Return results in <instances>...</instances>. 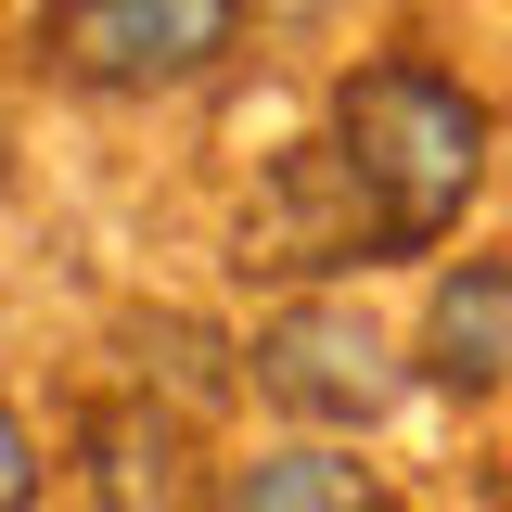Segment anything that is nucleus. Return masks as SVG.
Segmentation results:
<instances>
[{
  "mask_svg": "<svg viewBox=\"0 0 512 512\" xmlns=\"http://www.w3.org/2000/svg\"><path fill=\"white\" fill-rule=\"evenodd\" d=\"M333 180H346V231L372 256H423L487 180V103L410 52L359 64L333 90Z\"/></svg>",
  "mask_w": 512,
  "mask_h": 512,
  "instance_id": "f257e3e1",
  "label": "nucleus"
},
{
  "mask_svg": "<svg viewBox=\"0 0 512 512\" xmlns=\"http://www.w3.org/2000/svg\"><path fill=\"white\" fill-rule=\"evenodd\" d=\"M244 39V0H39V52L90 90H180Z\"/></svg>",
  "mask_w": 512,
  "mask_h": 512,
  "instance_id": "f03ea898",
  "label": "nucleus"
},
{
  "mask_svg": "<svg viewBox=\"0 0 512 512\" xmlns=\"http://www.w3.org/2000/svg\"><path fill=\"white\" fill-rule=\"evenodd\" d=\"M256 397L295 423H384L397 410V359L359 308H282L256 333Z\"/></svg>",
  "mask_w": 512,
  "mask_h": 512,
  "instance_id": "7ed1b4c3",
  "label": "nucleus"
},
{
  "mask_svg": "<svg viewBox=\"0 0 512 512\" xmlns=\"http://www.w3.org/2000/svg\"><path fill=\"white\" fill-rule=\"evenodd\" d=\"M423 372L448 397H512V256H461L423 308Z\"/></svg>",
  "mask_w": 512,
  "mask_h": 512,
  "instance_id": "20e7f679",
  "label": "nucleus"
},
{
  "mask_svg": "<svg viewBox=\"0 0 512 512\" xmlns=\"http://www.w3.org/2000/svg\"><path fill=\"white\" fill-rule=\"evenodd\" d=\"M90 500L103 512H192L205 500V461H192V436L167 423V410H141V397H116V410H90Z\"/></svg>",
  "mask_w": 512,
  "mask_h": 512,
  "instance_id": "39448f33",
  "label": "nucleus"
},
{
  "mask_svg": "<svg viewBox=\"0 0 512 512\" xmlns=\"http://www.w3.org/2000/svg\"><path fill=\"white\" fill-rule=\"evenodd\" d=\"M231 512H397V500H384V474L333 461V448H282V461L231 474Z\"/></svg>",
  "mask_w": 512,
  "mask_h": 512,
  "instance_id": "423d86ee",
  "label": "nucleus"
},
{
  "mask_svg": "<svg viewBox=\"0 0 512 512\" xmlns=\"http://www.w3.org/2000/svg\"><path fill=\"white\" fill-rule=\"evenodd\" d=\"M26 487H39V461H26V423L0 410V512H26Z\"/></svg>",
  "mask_w": 512,
  "mask_h": 512,
  "instance_id": "0eeeda50",
  "label": "nucleus"
},
{
  "mask_svg": "<svg viewBox=\"0 0 512 512\" xmlns=\"http://www.w3.org/2000/svg\"><path fill=\"white\" fill-rule=\"evenodd\" d=\"M500 512H512V461H500Z\"/></svg>",
  "mask_w": 512,
  "mask_h": 512,
  "instance_id": "6e6552de",
  "label": "nucleus"
}]
</instances>
